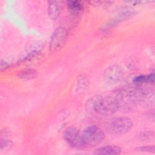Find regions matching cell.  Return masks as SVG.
Instances as JSON below:
<instances>
[{
  "instance_id": "9a60e30c",
  "label": "cell",
  "mask_w": 155,
  "mask_h": 155,
  "mask_svg": "<svg viewBox=\"0 0 155 155\" xmlns=\"http://www.w3.org/2000/svg\"><path fill=\"white\" fill-rule=\"evenodd\" d=\"M135 150L140 152H148V153H154L155 148L154 146H143L137 148Z\"/></svg>"
},
{
  "instance_id": "6da1fadb",
  "label": "cell",
  "mask_w": 155,
  "mask_h": 155,
  "mask_svg": "<svg viewBox=\"0 0 155 155\" xmlns=\"http://www.w3.org/2000/svg\"><path fill=\"white\" fill-rule=\"evenodd\" d=\"M119 109V104L114 95L105 97L93 96L85 103L86 111L94 115L109 116L115 113Z\"/></svg>"
},
{
  "instance_id": "30bf717a",
  "label": "cell",
  "mask_w": 155,
  "mask_h": 155,
  "mask_svg": "<svg viewBox=\"0 0 155 155\" xmlns=\"http://www.w3.org/2000/svg\"><path fill=\"white\" fill-rule=\"evenodd\" d=\"M41 47L39 45H36V44L30 45L28 48H27L21 56L22 61L29 60L34 57H35L38 53H39Z\"/></svg>"
},
{
  "instance_id": "8fae6325",
  "label": "cell",
  "mask_w": 155,
  "mask_h": 155,
  "mask_svg": "<svg viewBox=\"0 0 155 155\" xmlns=\"http://www.w3.org/2000/svg\"><path fill=\"white\" fill-rule=\"evenodd\" d=\"M67 5L68 11L73 15H77L79 14L83 9L82 4L79 1H67Z\"/></svg>"
},
{
  "instance_id": "52a82bcc",
  "label": "cell",
  "mask_w": 155,
  "mask_h": 155,
  "mask_svg": "<svg viewBox=\"0 0 155 155\" xmlns=\"http://www.w3.org/2000/svg\"><path fill=\"white\" fill-rule=\"evenodd\" d=\"M124 77V71L121 67L113 65L105 70L103 78L104 82L108 85H114L119 82Z\"/></svg>"
},
{
  "instance_id": "7a4b0ae2",
  "label": "cell",
  "mask_w": 155,
  "mask_h": 155,
  "mask_svg": "<svg viewBox=\"0 0 155 155\" xmlns=\"http://www.w3.org/2000/svg\"><path fill=\"white\" fill-rule=\"evenodd\" d=\"M133 126L132 120L126 117H117L109 120L106 125L107 131L114 135H122L128 133Z\"/></svg>"
},
{
  "instance_id": "5bb4252c",
  "label": "cell",
  "mask_w": 155,
  "mask_h": 155,
  "mask_svg": "<svg viewBox=\"0 0 155 155\" xmlns=\"http://www.w3.org/2000/svg\"><path fill=\"white\" fill-rule=\"evenodd\" d=\"M0 145H1V147H0L1 151H7L12 148L13 145V143L10 140L5 137L1 138Z\"/></svg>"
},
{
  "instance_id": "7c38bea8",
  "label": "cell",
  "mask_w": 155,
  "mask_h": 155,
  "mask_svg": "<svg viewBox=\"0 0 155 155\" xmlns=\"http://www.w3.org/2000/svg\"><path fill=\"white\" fill-rule=\"evenodd\" d=\"M36 75V71L33 69H26L18 73V77L23 80H28L34 78Z\"/></svg>"
},
{
  "instance_id": "e0dca14e",
  "label": "cell",
  "mask_w": 155,
  "mask_h": 155,
  "mask_svg": "<svg viewBox=\"0 0 155 155\" xmlns=\"http://www.w3.org/2000/svg\"><path fill=\"white\" fill-rule=\"evenodd\" d=\"M10 64H11L10 61L1 59V70L2 71L3 70V69H5L8 67L9 65H10Z\"/></svg>"
},
{
  "instance_id": "4fadbf2b",
  "label": "cell",
  "mask_w": 155,
  "mask_h": 155,
  "mask_svg": "<svg viewBox=\"0 0 155 155\" xmlns=\"http://www.w3.org/2000/svg\"><path fill=\"white\" fill-rule=\"evenodd\" d=\"M89 85V80L88 79L84 76L82 75L78 79V85H77V88L78 90L81 91V92L84 91L85 90H87Z\"/></svg>"
},
{
  "instance_id": "2e32d148",
  "label": "cell",
  "mask_w": 155,
  "mask_h": 155,
  "mask_svg": "<svg viewBox=\"0 0 155 155\" xmlns=\"http://www.w3.org/2000/svg\"><path fill=\"white\" fill-rule=\"evenodd\" d=\"M134 82L137 84H141L143 83H145V82H147V75L145 76V75H140L138 76H136L134 79Z\"/></svg>"
},
{
  "instance_id": "ba28073f",
  "label": "cell",
  "mask_w": 155,
  "mask_h": 155,
  "mask_svg": "<svg viewBox=\"0 0 155 155\" xmlns=\"http://www.w3.org/2000/svg\"><path fill=\"white\" fill-rule=\"evenodd\" d=\"M121 153V148L114 145H106L97 148L94 152L96 155H117Z\"/></svg>"
},
{
  "instance_id": "8992f818",
  "label": "cell",
  "mask_w": 155,
  "mask_h": 155,
  "mask_svg": "<svg viewBox=\"0 0 155 155\" xmlns=\"http://www.w3.org/2000/svg\"><path fill=\"white\" fill-rule=\"evenodd\" d=\"M67 31L63 27H58L53 31L50 41V50L54 52L60 50L67 39Z\"/></svg>"
},
{
  "instance_id": "9c48e42d",
  "label": "cell",
  "mask_w": 155,
  "mask_h": 155,
  "mask_svg": "<svg viewBox=\"0 0 155 155\" xmlns=\"http://www.w3.org/2000/svg\"><path fill=\"white\" fill-rule=\"evenodd\" d=\"M61 11L59 2L56 1H50L48 2L47 13L49 17L53 19H56L59 15Z\"/></svg>"
},
{
  "instance_id": "3957f363",
  "label": "cell",
  "mask_w": 155,
  "mask_h": 155,
  "mask_svg": "<svg viewBox=\"0 0 155 155\" xmlns=\"http://www.w3.org/2000/svg\"><path fill=\"white\" fill-rule=\"evenodd\" d=\"M113 95L119 104V108H131L139 99L137 90L129 88L119 90Z\"/></svg>"
},
{
  "instance_id": "277c9868",
  "label": "cell",
  "mask_w": 155,
  "mask_h": 155,
  "mask_svg": "<svg viewBox=\"0 0 155 155\" xmlns=\"http://www.w3.org/2000/svg\"><path fill=\"white\" fill-rule=\"evenodd\" d=\"M85 146L95 147L101 143L105 139L104 131L97 125H91L86 128L81 134Z\"/></svg>"
},
{
  "instance_id": "5b68a950",
  "label": "cell",
  "mask_w": 155,
  "mask_h": 155,
  "mask_svg": "<svg viewBox=\"0 0 155 155\" xmlns=\"http://www.w3.org/2000/svg\"><path fill=\"white\" fill-rule=\"evenodd\" d=\"M63 136L66 142L73 148L82 150L86 147L79 131L74 127H68L65 130Z\"/></svg>"
}]
</instances>
